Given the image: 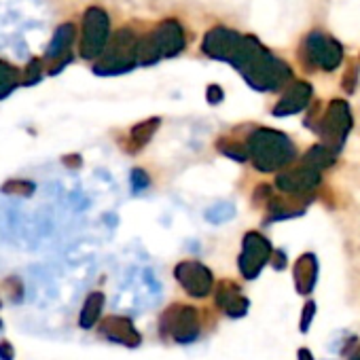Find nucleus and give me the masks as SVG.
<instances>
[{"label":"nucleus","mask_w":360,"mask_h":360,"mask_svg":"<svg viewBox=\"0 0 360 360\" xmlns=\"http://www.w3.org/2000/svg\"><path fill=\"white\" fill-rule=\"evenodd\" d=\"M246 142L248 161L261 174H278L299 159L297 144L280 129L263 125L236 127Z\"/></svg>","instance_id":"1"},{"label":"nucleus","mask_w":360,"mask_h":360,"mask_svg":"<svg viewBox=\"0 0 360 360\" xmlns=\"http://www.w3.org/2000/svg\"><path fill=\"white\" fill-rule=\"evenodd\" d=\"M345 60L343 45L324 30H309L297 47V64L305 72H335Z\"/></svg>","instance_id":"2"},{"label":"nucleus","mask_w":360,"mask_h":360,"mask_svg":"<svg viewBox=\"0 0 360 360\" xmlns=\"http://www.w3.org/2000/svg\"><path fill=\"white\" fill-rule=\"evenodd\" d=\"M246 83L257 91H280L295 81V70L288 62L263 47L242 70Z\"/></svg>","instance_id":"3"},{"label":"nucleus","mask_w":360,"mask_h":360,"mask_svg":"<svg viewBox=\"0 0 360 360\" xmlns=\"http://www.w3.org/2000/svg\"><path fill=\"white\" fill-rule=\"evenodd\" d=\"M140 39V30L134 26H123L112 32L106 51L94 62L91 70L98 77H117L134 70L138 66L136 60V45Z\"/></svg>","instance_id":"4"},{"label":"nucleus","mask_w":360,"mask_h":360,"mask_svg":"<svg viewBox=\"0 0 360 360\" xmlns=\"http://www.w3.org/2000/svg\"><path fill=\"white\" fill-rule=\"evenodd\" d=\"M112 37L110 15L100 5H89L81 18L79 32V58L85 62H96L108 47Z\"/></svg>","instance_id":"5"},{"label":"nucleus","mask_w":360,"mask_h":360,"mask_svg":"<svg viewBox=\"0 0 360 360\" xmlns=\"http://www.w3.org/2000/svg\"><path fill=\"white\" fill-rule=\"evenodd\" d=\"M322 180L324 178L320 167L297 159L295 165H288L276 174V189L292 200L311 204L318 191L322 189Z\"/></svg>","instance_id":"6"},{"label":"nucleus","mask_w":360,"mask_h":360,"mask_svg":"<svg viewBox=\"0 0 360 360\" xmlns=\"http://www.w3.org/2000/svg\"><path fill=\"white\" fill-rule=\"evenodd\" d=\"M159 333L176 343H193L202 335V314L187 303H172L159 318Z\"/></svg>","instance_id":"7"},{"label":"nucleus","mask_w":360,"mask_h":360,"mask_svg":"<svg viewBox=\"0 0 360 360\" xmlns=\"http://www.w3.org/2000/svg\"><path fill=\"white\" fill-rule=\"evenodd\" d=\"M352 127H354V117H352L349 104L345 100H341V98H335V100L326 102L322 119L316 125L314 134L324 144H328L330 148L341 153V148L345 144V138L352 131Z\"/></svg>","instance_id":"8"},{"label":"nucleus","mask_w":360,"mask_h":360,"mask_svg":"<svg viewBox=\"0 0 360 360\" xmlns=\"http://www.w3.org/2000/svg\"><path fill=\"white\" fill-rule=\"evenodd\" d=\"M77 37H79V28H77L75 22H62L53 30L51 41H49V45L45 47V53H43L47 77H58L60 72H64V68L68 64L75 62L72 47L77 43Z\"/></svg>","instance_id":"9"},{"label":"nucleus","mask_w":360,"mask_h":360,"mask_svg":"<svg viewBox=\"0 0 360 360\" xmlns=\"http://www.w3.org/2000/svg\"><path fill=\"white\" fill-rule=\"evenodd\" d=\"M271 255H274L271 242L259 231H248L242 240V252L238 259L240 274L246 280H255L263 271V267L271 261Z\"/></svg>","instance_id":"10"},{"label":"nucleus","mask_w":360,"mask_h":360,"mask_svg":"<svg viewBox=\"0 0 360 360\" xmlns=\"http://www.w3.org/2000/svg\"><path fill=\"white\" fill-rule=\"evenodd\" d=\"M174 278L193 299H206L214 288L212 271L200 261H180L174 267Z\"/></svg>","instance_id":"11"},{"label":"nucleus","mask_w":360,"mask_h":360,"mask_svg":"<svg viewBox=\"0 0 360 360\" xmlns=\"http://www.w3.org/2000/svg\"><path fill=\"white\" fill-rule=\"evenodd\" d=\"M242 37L240 32L231 30V28H225V26H214L210 28L206 34H204V41H202V53L212 58V60H221V62H229L233 60L240 43H242Z\"/></svg>","instance_id":"12"},{"label":"nucleus","mask_w":360,"mask_h":360,"mask_svg":"<svg viewBox=\"0 0 360 360\" xmlns=\"http://www.w3.org/2000/svg\"><path fill=\"white\" fill-rule=\"evenodd\" d=\"M153 34L157 39V45H159L163 58H176V56H180V53L187 49V45L191 41V37L187 34V28L180 24L176 18L161 20L157 26H153Z\"/></svg>","instance_id":"13"},{"label":"nucleus","mask_w":360,"mask_h":360,"mask_svg":"<svg viewBox=\"0 0 360 360\" xmlns=\"http://www.w3.org/2000/svg\"><path fill=\"white\" fill-rule=\"evenodd\" d=\"M98 333H100V337L108 339L110 343H119L129 349H134L142 343V335L134 326V320L127 316H117V314L104 316L98 322Z\"/></svg>","instance_id":"14"},{"label":"nucleus","mask_w":360,"mask_h":360,"mask_svg":"<svg viewBox=\"0 0 360 360\" xmlns=\"http://www.w3.org/2000/svg\"><path fill=\"white\" fill-rule=\"evenodd\" d=\"M311 98H314V89L307 81H292L284 94L280 96V100L274 104L271 112L276 117H290V115H297L301 110H307V106L311 104Z\"/></svg>","instance_id":"15"},{"label":"nucleus","mask_w":360,"mask_h":360,"mask_svg":"<svg viewBox=\"0 0 360 360\" xmlns=\"http://www.w3.org/2000/svg\"><path fill=\"white\" fill-rule=\"evenodd\" d=\"M217 305L229 316V318H242L246 316L250 301L244 297L242 288L233 280H223L217 286Z\"/></svg>","instance_id":"16"},{"label":"nucleus","mask_w":360,"mask_h":360,"mask_svg":"<svg viewBox=\"0 0 360 360\" xmlns=\"http://www.w3.org/2000/svg\"><path fill=\"white\" fill-rule=\"evenodd\" d=\"M159 125H161V119H159V117H150V119H144V121H140V123L131 125V127H129V131L125 134V138H123V140H119L121 148H123L127 155H136V153H140V150L150 142V138L157 134Z\"/></svg>","instance_id":"17"},{"label":"nucleus","mask_w":360,"mask_h":360,"mask_svg":"<svg viewBox=\"0 0 360 360\" xmlns=\"http://www.w3.org/2000/svg\"><path fill=\"white\" fill-rule=\"evenodd\" d=\"M292 278L299 295H309L318 280V259L311 252H303L292 265Z\"/></svg>","instance_id":"18"},{"label":"nucleus","mask_w":360,"mask_h":360,"mask_svg":"<svg viewBox=\"0 0 360 360\" xmlns=\"http://www.w3.org/2000/svg\"><path fill=\"white\" fill-rule=\"evenodd\" d=\"M104 303H106L104 292H102V290H91V292L85 297L83 307H81V311H79V328L91 330V328L102 320Z\"/></svg>","instance_id":"19"},{"label":"nucleus","mask_w":360,"mask_h":360,"mask_svg":"<svg viewBox=\"0 0 360 360\" xmlns=\"http://www.w3.org/2000/svg\"><path fill=\"white\" fill-rule=\"evenodd\" d=\"M136 60H138V66H153L163 60L157 39L153 34V28L146 32H140L138 45H136Z\"/></svg>","instance_id":"20"},{"label":"nucleus","mask_w":360,"mask_h":360,"mask_svg":"<svg viewBox=\"0 0 360 360\" xmlns=\"http://www.w3.org/2000/svg\"><path fill=\"white\" fill-rule=\"evenodd\" d=\"M217 150L223 153L225 157L233 159V161H248V150H246V142L244 138L238 134V129H233L231 134H225V136H219L217 138Z\"/></svg>","instance_id":"21"},{"label":"nucleus","mask_w":360,"mask_h":360,"mask_svg":"<svg viewBox=\"0 0 360 360\" xmlns=\"http://www.w3.org/2000/svg\"><path fill=\"white\" fill-rule=\"evenodd\" d=\"M18 87H22V68L0 58V102L7 100Z\"/></svg>","instance_id":"22"},{"label":"nucleus","mask_w":360,"mask_h":360,"mask_svg":"<svg viewBox=\"0 0 360 360\" xmlns=\"http://www.w3.org/2000/svg\"><path fill=\"white\" fill-rule=\"evenodd\" d=\"M337 157H339V153H337L335 148H330L328 144L320 142V144L309 146V148H307V153H305L301 159H303V161H307V163H311V165H316V167H320V169L324 172V169H328V167H333V165H335Z\"/></svg>","instance_id":"23"},{"label":"nucleus","mask_w":360,"mask_h":360,"mask_svg":"<svg viewBox=\"0 0 360 360\" xmlns=\"http://www.w3.org/2000/svg\"><path fill=\"white\" fill-rule=\"evenodd\" d=\"M0 193L11 198H32L37 193V183L28 178H9L0 185Z\"/></svg>","instance_id":"24"},{"label":"nucleus","mask_w":360,"mask_h":360,"mask_svg":"<svg viewBox=\"0 0 360 360\" xmlns=\"http://www.w3.org/2000/svg\"><path fill=\"white\" fill-rule=\"evenodd\" d=\"M47 77V70H45V60L43 56H32L26 66L22 68V87H34L39 85L43 79Z\"/></svg>","instance_id":"25"},{"label":"nucleus","mask_w":360,"mask_h":360,"mask_svg":"<svg viewBox=\"0 0 360 360\" xmlns=\"http://www.w3.org/2000/svg\"><path fill=\"white\" fill-rule=\"evenodd\" d=\"M0 290H3V297H5L7 301H11L13 305H20V303H24V299H26V284H24V280H22L20 276H15V274L7 276L3 282H0Z\"/></svg>","instance_id":"26"},{"label":"nucleus","mask_w":360,"mask_h":360,"mask_svg":"<svg viewBox=\"0 0 360 360\" xmlns=\"http://www.w3.org/2000/svg\"><path fill=\"white\" fill-rule=\"evenodd\" d=\"M339 85H341L343 94H347V96H352L358 89V85H360V60H349L347 62Z\"/></svg>","instance_id":"27"},{"label":"nucleus","mask_w":360,"mask_h":360,"mask_svg":"<svg viewBox=\"0 0 360 360\" xmlns=\"http://www.w3.org/2000/svg\"><path fill=\"white\" fill-rule=\"evenodd\" d=\"M129 183H131L134 193H142L144 189L150 187V176L142 167H134L131 174H129Z\"/></svg>","instance_id":"28"},{"label":"nucleus","mask_w":360,"mask_h":360,"mask_svg":"<svg viewBox=\"0 0 360 360\" xmlns=\"http://www.w3.org/2000/svg\"><path fill=\"white\" fill-rule=\"evenodd\" d=\"M324 102H311L309 106H307V112H305V121H303V125L307 127V129H316V125L320 123V119H322V112H324Z\"/></svg>","instance_id":"29"},{"label":"nucleus","mask_w":360,"mask_h":360,"mask_svg":"<svg viewBox=\"0 0 360 360\" xmlns=\"http://www.w3.org/2000/svg\"><path fill=\"white\" fill-rule=\"evenodd\" d=\"M314 316H316V303H314V301H307V303L303 305V314H301V322H299L301 333H307V330H309Z\"/></svg>","instance_id":"30"},{"label":"nucleus","mask_w":360,"mask_h":360,"mask_svg":"<svg viewBox=\"0 0 360 360\" xmlns=\"http://www.w3.org/2000/svg\"><path fill=\"white\" fill-rule=\"evenodd\" d=\"M60 163H62L66 169L77 172V169L83 167V157H81V153H66V155H62Z\"/></svg>","instance_id":"31"},{"label":"nucleus","mask_w":360,"mask_h":360,"mask_svg":"<svg viewBox=\"0 0 360 360\" xmlns=\"http://www.w3.org/2000/svg\"><path fill=\"white\" fill-rule=\"evenodd\" d=\"M18 352L11 339L7 337H0V360H15Z\"/></svg>","instance_id":"32"},{"label":"nucleus","mask_w":360,"mask_h":360,"mask_svg":"<svg viewBox=\"0 0 360 360\" xmlns=\"http://www.w3.org/2000/svg\"><path fill=\"white\" fill-rule=\"evenodd\" d=\"M206 100H208L212 106L221 104V102L225 100V91H223V87H221V85H208V87H206Z\"/></svg>","instance_id":"33"},{"label":"nucleus","mask_w":360,"mask_h":360,"mask_svg":"<svg viewBox=\"0 0 360 360\" xmlns=\"http://www.w3.org/2000/svg\"><path fill=\"white\" fill-rule=\"evenodd\" d=\"M271 263H274L276 269H284V267H286V255H284V250H276V248H274Z\"/></svg>","instance_id":"34"},{"label":"nucleus","mask_w":360,"mask_h":360,"mask_svg":"<svg viewBox=\"0 0 360 360\" xmlns=\"http://www.w3.org/2000/svg\"><path fill=\"white\" fill-rule=\"evenodd\" d=\"M299 360H314V356H311V352L307 347H301L299 349Z\"/></svg>","instance_id":"35"},{"label":"nucleus","mask_w":360,"mask_h":360,"mask_svg":"<svg viewBox=\"0 0 360 360\" xmlns=\"http://www.w3.org/2000/svg\"><path fill=\"white\" fill-rule=\"evenodd\" d=\"M3 305H5V301H3V290H0V309H3Z\"/></svg>","instance_id":"36"},{"label":"nucleus","mask_w":360,"mask_h":360,"mask_svg":"<svg viewBox=\"0 0 360 360\" xmlns=\"http://www.w3.org/2000/svg\"><path fill=\"white\" fill-rule=\"evenodd\" d=\"M5 330V322H3V318H0V333Z\"/></svg>","instance_id":"37"},{"label":"nucleus","mask_w":360,"mask_h":360,"mask_svg":"<svg viewBox=\"0 0 360 360\" xmlns=\"http://www.w3.org/2000/svg\"><path fill=\"white\" fill-rule=\"evenodd\" d=\"M349 360H360V354H356V356H352Z\"/></svg>","instance_id":"38"},{"label":"nucleus","mask_w":360,"mask_h":360,"mask_svg":"<svg viewBox=\"0 0 360 360\" xmlns=\"http://www.w3.org/2000/svg\"><path fill=\"white\" fill-rule=\"evenodd\" d=\"M358 60H360V56H358Z\"/></svg>","instance_id":"39"}]
</instances>
